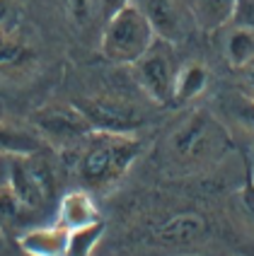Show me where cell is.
<instances>
[{
    "mask_svg": "<svg viewBox=\"0 0 254 256\" xmlns=\"http://www.w3.org/2000/svg\"><path fill=\"white\" fill-rule=\"evenodd\" d=\"M232 150L227 130L206 109H194L174 126L167 140V157L184 174L215 167Z\"/></svg>",
    "mask_w": 254,
    "mask_h": 256,
    "instance_id": "obj_1",
    "label": "cell"
},
{
    "mask_svg": "<svg viewBox=\"0 0 254 256\" xmlns=\"http://www.w3.org/2000/svg\"><path fill=\"white\" fill-rule=\"evenodd\" d=\"M78 160V176L87 191H109L119 184L131 164L138 160L143 140L136 133L92 130L83 142Z\"/></svg>",
    "mask_w": 254,
    "mask_h": 256,
    "instance_id": "obj_2",
    "label": "cell"
},
{
    "mask_svg": "<svg viewBox=\"0 0 254 256\" xmlns=\"http://www.w3.org/2000/svg\"><path fill=\"white\" fill-rule=\"evenodd\" d=\"M155 39L153 24L136 5V0H131L107 17L99 39V54L116 66H133Z\"/></svg>",
    "mask_w": 254,
    "mask_h": 256,
    "instance_id": "obj_3",
    "label": "cell"
},
{
    "mask_svg": "<svg viewBox=\"0 0 254 256\" xmlns=\"http://www.w3.org/2000/svg\"><path fill=\"white\" fill-rule=\"evenodd\" d=\"M8 184L13 186L20 200L37 215L42 210H49L56 200V172L44 157V152L10 157L8 160Z\"/></svg>",
    "mask_w": 254,
    "mask_h": 256,
    "instance_id": "obj_4",
    "label": "cell"
},
{
    "mask_svg": "<svg viewBox=\"0 0 254 256\" xmlns=\"http://www.w3.org/2000/svg\"><path fill=\"white\" fill-rule=\"evenodd\" d=\"M179 66L174 63V44L157 36L153 46L133 63L141 90L160 106H174V80Z\"/></svg>",
    "mask_w": 254,
    "mask_h": 256,
    "instance_id": "obj_5",
    "label": "cell"
},
{
    "mask_svg": "<svg viewBox=\"0 0 254 256\" xmlns=\"http://www.w3.org/2000/svg\"><path fill=\"white\" fill-rule=\"evenodd\" d=\"M90 126L95 130H112V133H136L145 126V112L138 104L128 102L119 94H92L73 102Z\"/></svg>",
    "mask_w": 254,
    "mask_h": 256,
    "instance_id": "obj_6",
    "label": "cell"
},
{
    "mask_svg": "<svg viewBox=\"0 0 254 256\" xmlns=\"http://www.w3.org/2000/svg\"><path fill=\"white\" fill-rule=\"evenodd\" d=\"M32 124H34V130L49 145H56V148L78 145L95 130L90 126V121L85 118V114L73 102L49 104V106L37 109L32 114Z\"/></svg>",
    "mask_w": 254,
    "mask_h": 256,
    "instance_id": "obj_7",
    "label": "cell"
},
{
    "mask_svg": "<svg viewBox=\"0 0 254 256\" xmlns=\"http://www.w3.org/2000/svg\"><path fill=\"white\" fill-rule=\"evenodd\" d=\"M211 237V222L198 210H182L160 220L150 230V242L169 252H189L196 249Z\"/></svg>",
    "mask_w": 254,
    "mask_h": 256,
    "instance_id": "obj_8",
    "label": "cell"
},
{
    "mask_svg": "<svg viewBox=\"0 0 254 256\" xmlns=\"http://www.w3.org/2000/svg\"><path fill=\"white\" fill-rule=\"evenodd\" d=\"M39 63L34 46L17 34H0V75L8 80H25Z\"/></svg>",
    "mask_w": 254,
    "mask_h": 256,
    "instance_id": "obj_9",
    "label": "cell"
},
{
    "mask_svg": "<svg viewBox=\"0 0 254 256\" xmlns=\"http://www.w3.org/2000/svg\"><path fill=\"white\" fill-rule=\"evenodd\" d=\"M136 5L155 29V36L169 44L184 39V14L177 0H136Z\"/></svg>",
    "mask_w": 254,
    "mask_h": 256,
    "instance_id": "obj_10",
    "label": "cell"
},
{
    "mask_svg": "<svg viewBox=\"0 0 254 256\" xmlns=\"http://www.w3.org/2000/svg\"><path fill=\"white\" fill-rule=\"evenodd\" d=\"M17 249L29 256H66L68 244V230L63 225H42V228H27L15 237Z\"/></svg>",
    "mask_w": 254,
    "mask_h": 256,
    "instance_id": "obj_11",
    "label": "cell"
},
{
    "mask_svg": "<svg viewBox=\"0 0 254 256\" xmlns=\"http://www.w3.org/2000/svg\"><path fill=\"white\" fill-rule=\"evenodd\" d=\"M102 220L97 210V203L92 198V194L87 188H78V191H68L63 198L58 200V225H63L66 230H75L97 222Z\"/></svg>",
    "mask_w": 254,
    "mask_h": 256,
    "instance_id": "obj_12",
    "label": "cell"
},
{
    "mask_svg": "<svg viewBox=\"0 0 254 256\" xmlns=\"http://www.w3.org/2000/svg\"><path fill=\"white\" fill-rule=\"evenodd\" d=\"M49 142L44 140L37 130L13 126L0 121V157H22V155H37L46 152Z\"/></svg>",
    "mask_w": 254,
    "mask_h": 256,
    "instance_id": "obj_13",
    "label": "cell"
},
{
    "mask_svg": "<svg viewBox=\"0 0 254 256\" xmlns=\"http://www.w3.org/2000/svg\"><path fill=\"white\" fill-rule=\"evenodd\" d=\"M235 2L237 0H189V12L201 32L213 34L230 24L235 14Z\"/></svg>",
    "mask_w": 254,
    "mask_h": 256,
    "instance_id": "obj_14",
    "label": "cell"
},
{
    "mask_svg": "<svg viewBox=\"0 0 254 256\" xmlns=\"http://www.w3.org/2000/svg\"><path fill=\"white\" fill-rule=\"evenodd\" d=\"M34 215L37 213L20 200L8 182L0 186V232L5 237H17L20 230H27Z\"/></svg>",
    "mask_w": 254,
    "mask_h": 256,
    "instance_id": "obj_15",
    "label": "cell"
},
{
    "mask_svg": "<svg viewBox=\"0 0 254 256\" xmlns=\"http://www.w3.org/2000/svg\"><path fill=\"white\" fill-rule=\"evenodd\" d=\"M208 87V68L201 60H189L179 66L174 80V106H182L186 102L196 100Z\"/></svg>",
    "mask_w": 254,
    "mask_h": 256,
    "instance_id": "obj_16",
    "label": "cell"
},
{
    "mask_svg": "<svg viewBox=\"0 0 254 256\" xmlns=\"http://www.w3.org/2000/svg\"><path fill=\"white\" fill-rule=\"evenodd\" d=\"M223 56L232 70H240L249 60H254V29L232 24L223 42Z\"/></svg>",
    "mask_w": 254,
    "mask_h": 256,
    "instance_id": "obj_17",
    "label": "cell"
},
{
    "mask_svg": "<svg viewBox=\"0 0 254 256\" xmlns=\"http://www.w3.org/2000/svg\"><path fill=\"white\" fill-rule=\"evenodd\" d=\"M104 220H97V222H90V225H83V228L68 230V244H66V256H92L97 244L102 242L104 237Z\"/></svg>",
    "mask_w": 254,
    "mask_h": 256,
    "instance_id": "obj_18",
    "label": "cell"
},
{
    "mask_svg": "<svg viewBox=\"0 0 254 256\" xmlns=\"http://www.w3.org/2000/svg\"><path fill=\"white\" fill-rule=\"evenodd\" d=\"M22 14L17 0H0V34H17L22 27Z\"/></svg>",
    "mask_w": 254,
    "mask_h": 256,
    "instance_id": "obj_19",
    "label": "cell"
},
{
    "mask_svg": "<svg viewBox=\"0 0 254 256\" xmlns=\"http://www.w3.org/2000/svg\"><path fill=\"white\" fill-rule=\"evenodd\" d=\"M240 206L247 213V218L254 222V167L249 157H244V179H242L240 186Z\"/></svg>",
    "mask_w": 254,
    "mask_h": 256,
    "instance_id": "obj_20",
    "label": "cell"
},
{
    "mask_svg": "<svg viewBox=\"0 0 254 256\" xmlns=\"http://www.w3.org/2000/svg\"><path fill=\"white\" fill-rule=\"evenodd\" d=\"M232 112L237 116L244 128H249L254 133V97L252 94H237L235 102H232Z\"/></svg>",
    "mask_w": 254,
    "mask_h": 256,
    "instance_id": "obj_21",
    "label": "cell"
},
{
    "mask_svg": "<svg viewBox=\"0 0 254 256\" xmlns=\"http://www.w3.org/2000/svg\"><path fill=\"white\" fill-rule=\"evenodd\" d=\"M92 8H95V0H66V10L78 27H85L90 22Z\"/></svg>",
    "mask_w": 254,
    "mask_h": 256,
    "instance_id": "obj_22",
    "label": "cell"
},
{
    "mask_svg": "<svg viewBox=\"0 0 254 256\" xmlns=\"http://www.w3.org/2000/svg\"><path fill=\"white\" fill-rule=\"evenodd\" d=\"M230 24H242V27L254 29V0H237L235 2V14Z\"/></svg>",
    "mask_w": 254,
    "mask_h": 256,
    "instance_id": "obj_23",
    "label": "cell"
},
{
    "mask_svg": "<svg viewBox=\"0 0 254 256\" xmlns=\"http://www.w3.org/2000/svg\"><path fill=\"white\" fill-rule=\"evenodd\" d=\"M126 2H131V0H99V5H102V12H104V17H109V14H114L119 8H124Z\"/></svg>",
    "mask_w": 254,
    "mask_h": 256,
    "instance_id": "obj_24",
    "label": "cell"
},
{
    "mask_svg": "<svg viewBox=\"0 0 254 256\" xmlns=\"http://www.w3.org/2000/svg\"><path fill=\"white\" fill-rule=\"evenodd\" d=\"M237 72H242V78H244V82L249 85V92H252V97H254V60H249L244 68H240Z\"/></svg>",
    "mask_w": 254,
    "mask_h": 256,
    "instance_id": "obj_25",
    "label": "cell"
},
{
    "mask_svg": "<svg viewBox=\"0 0 254 256\" xmlns=\"http://www.w3.org/2000/svg\"><path fill=\"white\" fill-rule=\"evenodd\" d=\"M8 182V157H0V186Z\"/></svg>",
    "mask_w": 254,
    "mask_h": 256,
    "instance_id": "obj_26",
    "label": "cell"
}]
</instances>
